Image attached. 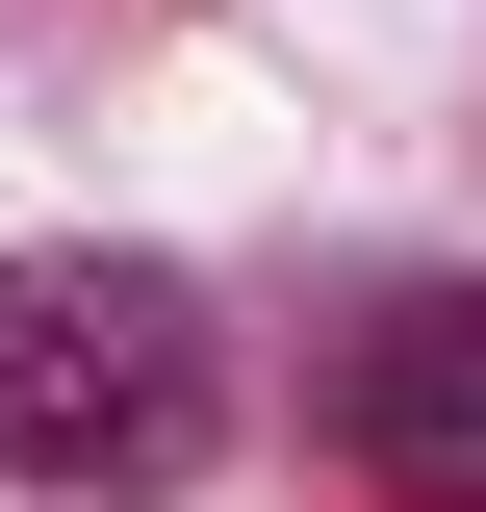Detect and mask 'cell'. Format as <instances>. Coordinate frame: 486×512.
I'll list each match as a JSON object with an SVG mask.
<instances>
[{"instance_id":"cell-1","label":"cell","mask_w":486,"mask_h":512,"mask_svg":"<svg viewBox=\"0 0 486 512\" xmlns=\"http://www.w3.org/2000/svg\"><path fill=\"white\" fill-rule=\"evenodd\" d=\"M205 436H231V359L154 256H0V487L154 512V487H205Z\"/></svg>"},{"instance_id":"cell-2","label":"cell","mask_w":486,"mask_h":512,"mask_svg":"<svg viewBox=\"0 0 486 512\" xmlns=\"http://www.w3.org/2000/svg\"><path fill=\"white\" fill-rule=\"evenodd\" d=\"M333 436H359V487L486 512V282H410V308L333 359Z\"/></svg>"}]
</instances>
